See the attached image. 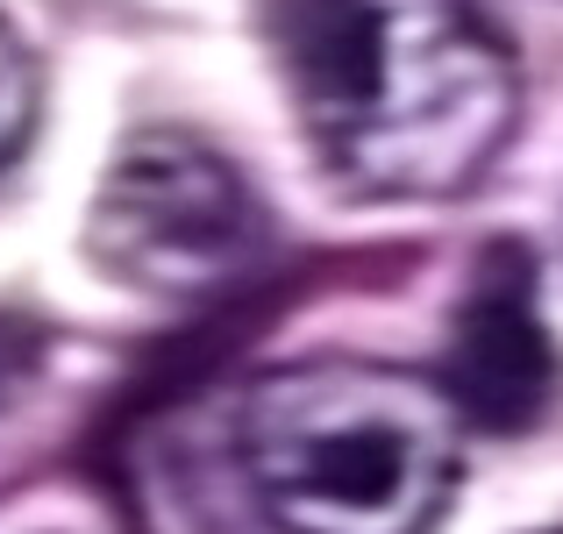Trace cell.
<instances>
[{"mask_svg": "<svg viewBox=\"0 0 563 534\" xmlns=\"http://www.w3.org/2000/svg\"><path fill=\"white\" fill-rule=\"evenodd\" d=\"M456 421L485 435H528L556 399V343L542 321V264L521 235H493L442 329V370Z\"/></svg>", "mask_w": 563, "mask_h": 534, "instance_id": "cell-4", "label": "cell"}, {"mask_svg": "<svg viewBox=\"0 0 563 534\" xmlns=\"http://www.w3.org/2000/svg\"><path fill=\"white\" fill-rule=\"evenodd\" d=\"M264 249V200L192 129H136L86 207V264L165 307L229 292Z\"/></svg>", "mask_w": 563, "mask_h": 534, "instance_id": "cell-3", "label": "cell"}, {"mask_svg": "<svg viewBox=\"0 0 563 534\" xmlns=\"http://www.w3.org/2000/svg\"><path fill=\"white\" fill-rule=\"evenodd\" d=\"M264 36L343 200H464L521 129V51L493 0H264Z\"/></svg>", "mask_w": 563, "mask_h": 534, "instance_id": "cell-1", "label": "cell"}, {"mask_svg": "<svg viewBox=\"0 0 563 534\" xmlns=\"http://www.w3.org/2000/svg\"><path fill=\"white\" fill-rule=\"evenodd\" d=\"M550 534H563V527H550Z\"/></svg>", "mask_w": 563, "mask_h": 534, "instance_id": "cell-7", "label": "cell"}, {"mask_svg": "<svg viewBox=\"0 0 563 534\" xmlns=\"http://www.w3.org/2000/svg\"><path fill=\"white\" fill-rule=\"evenodd\" d=\"M8 343H14V329H0V364H14V356H8ZM0 378H8V370H0Z\"/></svg>", "mask_w": 563, "mask_h": 534, "instance_id": "cell-6", "label": "cell"}, {"mask_svg": "<svg viewBox=\"0 0 563 534\" xmlns=\"http://www.w3.org/2000/svg\"><path fill=\"white\" fill-rule=\"evenodd\" d=\"M229 449L278 534H435L464 485L450 392L378 356H307L250 378Z\"/></svg>", "mask_w": 563, "mask_h": 534, "instance_id": "cell-2", "label": "cell"}, {"mask_svg": "<svg viewBox=\"0 0 563 534\" xmlns=\"http://www.w3.org/2000/svg\"><path fill=\"white\" fill-rule=\"evenodd\" d=\"M36 114H43L36 57H29V43L14 36V22L0 14V178L22 165L29 136H36Z\"/></svg>", "mask_w": 563, "mask_h": 534, "instance_id": "cell-5", "label": "cell"}]
</instances>
